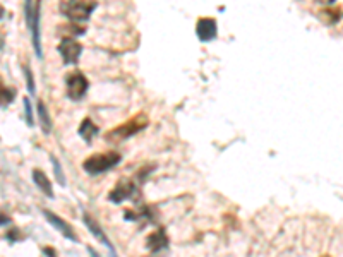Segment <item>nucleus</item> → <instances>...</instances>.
Wrapping results in <instances>:
<instances>
[{"instance_id": "6ab92c4d", "label": "nucleus", "mask_w": 343, "mask_h": 257, "mask_svg": "<svg viewBox=\"0 0 343 257\" xmlns=\"http://www.w3.org/2000/svg\"><path fill=\"white\" fill-rule=\"evenodd\" d=\"M7 239L12 240V242H16V240H17V231H11V233H7Z\"/></svg>"}, {"instance_id": "a211bd4d", "label": "nucleus", "mask_w": 343, "mask_h": 257, "mask_svg": "<svg viewBox=\"0 0 343 257\" xmlns=\"http://www.w3.org/2000/svg\"><path fill=\"white\" fill-rule=\"evenodd\" d=\"M24 112H26V122L30 127H33V107H31L30 98H24Z\"/></svg>"}, {"instance_id": "f3484780", "label": "nucleus", "mask_w": 343, "mask_h": 257, "mask_svg": "<svg viewBox=\"0 0 343 257\" xmlns=\"http://www.w3.org/2000/svg\"><path fill=\"white\" fill-rule=\"evenodd\" d=\"M16 96V91L12 88H4L2 89V107H7L9 103L14 99Z\"/></svg>"}, {"instance_id": "f03ea898", "label": "nucleus", "mask_w": 343, "mask_h": 257, "mask_svg": "<svg viewBox=\"0 0 343 257\" xmlns=\"http://www.w3.org/2000/svg\"><path fill=\"white\" fill-rule=\"evenodd\" d=\"M146 127H148V117L144 113H139L131 118V120H127L126 124H122L118 125V127L108 130V132L105 134V141L110 144H118L122 143V141H126L127 137L141 132V130Z\"/></svg>"}, {"instance_id": "423d86ee", "label": "nucleus", "mask_w": 343, "mask_h": 257, "mask_svg": "<svg viewBox=\"0 0 343 257\" xmlns=\"http://www.w3.org/2000/svg\"><path fill=\"white\" fill-rule=\"evenodd\" d=\"M59 53L62 55V60L65 65H74L79 60V57H81L82 47L72 36H64L59 45Z\"/></svg>"}, {"instance_id": "7ed1b4c3", "label": "nucleus", "mask_w": 343, "mask_h": 257, "mask_svg": "<svg viewBox=\"0 0 343 257\" xmlns=\"http://www.w3.org/2000/svg\"><path fill=\"white\" fill-rule=\"evenodd\" d=\"M120 163V154L115 151H107V153H96L93 156L84 160L82 163V170L88 175H101V173L108 172L114 166Z\"/></svg>"}, {"instance_id": "4468645a", "label": "nucleus", "mask_w": 343, "mask_h": 257, "mask_svg": "<svg viewBox=\"0 0 343 257\" xmlns=\"http://www.w3.org/2000/svg\"><path fill=\"white\" fill-rule=\"evenodd\" d=\"M36 112H38V118H40V125L41 128H43V134H50L52 132V118H50V113H48L43 101H38Z\"/></svg>"}, {"instance_id": "f257e3e1", "label": "nucleus", "mask_w": 343, "mask_h": 257, "mask_svg": "<svg viewBox=\"0 0 343 257\" xmlns=\"http://www.w3.org/2000/svg\"><path fill=\"white\" fill-rule=\"evenodd\" d=\"M96 7H98L96 0H65L60 4V14L69 21L79 24V22L88 21Z\"/></svg>"}, {"instance_id": "9d476101", "label": "nucleus", "mask_w": 343, "mask_h": 257, "mask_svg": "<svg viewBox=\"0 0 343 257\" xmlns=\"http://www.w3.org/2000/svg\"><path fill=\"white\" fill-rule=\"evenodd\" d=\"M168 247V237H166L165 228H158L153 233H149L148 239H146V249L151 254H158L163 249Z\"/></svg>"}, {"instance_id": "0eeeda50", "label": "nucleus", "mask_w": 343, "mask_h": 257, "mask_svg": "<svg viewBox=\"0 0 343 257\" xmlns=\"http://www.w3.org/2000/svg\"><path fill=\"white\" fill-rule=\"evenodd\" d=\"M137 194V187L132 180L129 178H122L117 185L110 191L108 194V201L114 202V204H120V202L127 201V199H132Z\"/></svg>"}, {"instance_id": "ddd939ff", "label": "nucleus", "mask_w": 343, "mask_h": 257, "mask_svg": "<svg viewBox=\"0 0 343 257\" xmlns=\"http://www.w3.org/2000/svg\"><path fill=\"white\" fill-rule=\"evenodd\" d=\"M33 182L38 189H40L43 194H47L48 197H53V189H52V182L48 180V177L45 175L41 170H33Z\"/></svg>"}, {"instance_id": "aec40b11", "label": "nucleus", "mask_w": 343, "mask_h": 257, "mask_svg": "<svg viewBox=\"0 0 343 257\" xmlns=\"http://www.w3.org/2000/svg\"><path fill=\"white\" fill-rule=\"evenodd\" d=\"M317 2H319V4H323V5H329V4H333L335 0H317Z\"/></svg>"}, {"instance_id": "1a4fd4ad", "label": "nucleus", "mask_w": 343, "mask_h": 257, "mask_svg": "<svg viewBox=\"0 0 343 257\" xmlns=\"http://www.w3.org/2000/svg\"><path fill=\"white\" fill-rule=\"evenodd\" d=\"M216 33H218V26H216V21L213 17H201L196 24V34L199 38V41H211L216 38Z\"/></svg>"}, {"instance_id": "9b49d317", "label": "nucleus", "mask_w": 343, "mask_h": 257, "mask_svg": "<svg viewBox=\"0 0 343 257\" xmlns=\"http://www.w3.org/2000/svg\"><path fill=\"white\" fill-rule=\"evenodd\" d=\"M82 220H84V225H86V226H88V230L93 233V237H95V239L100 240V242L103 243L105 247H108V250H110V252L114 254V252H115L114 245H112V242H110V240H108V237L103 233V228H100V225H98V223H96V221H95V218H93L89 213H84V216H82Z\"/></svg>"}, {"instance_id": "f8f14e48", "label": "nucleus", "mask_w": 343, "mask_h": 257, "mask_svg": "<svg viewBox=\"0 0 343 257\" xmlns=\"http://www.w3.org/2000/svg\"><path fill=\"white\" fill-rule=\"evenodd\" d=\"M98 132H100V128H98V125L95 124V122L91 120V118H84V120L81 122V125H79L78 128V134L82 137V139L86 141L88 144L93 143V139H95L96 136H98Z\"/></svg>"}, {"instance_id": "412c9836", "label": "nucleus", "mask_w": 343, "mask_h": 257, "mask_svg": "<svg viewBox=\"0 0 343 257\" xmlns=\"http://www.w3.org/2000/svg\"><path fill=\"white\" fill-rule=\"evenodd\" d=\"M43 252H45V254H52V256H55V250H53V249H48V247H45Z\"/></svg>"}, {"instance_id": "20e7f679", "label": "nucleus", "mask_w": 343, "mask_h": 257, "mask_svg": "<svg viewBox=\"0 0 343 257\" xmlns=\"http://www.w3.org/2000/svg\"><path fill=\"white\" fill-rule=\"evenodd\" d=\"M24 14H26L28 26L31 30V41H33L36 57L41 59L43 51H41V40H40V0L33 4V0H24Z\"/></svg>"}, {"instance_id": "dca6fc26", "label": "nucleus", "mask_w": 343, "mask_h": 257, "mask_svg": "<svg viewBox=\"0 0 343 257\" xmlns=\"http://www.w3.org/2000/svg\"><path fill=\"white\" fill-rule=\"evenodd\" d=\"M24 76H26L28 91H30V95H34V93H36V86H34V77H33V72H31L30 67H24Z\"/></svg>"}, {"instance_id": "39448f33", "label": "nucleus", "mask_w": 343, "mask_h": 257, "mask_svg": "<svg viewBox=\"0 0 343 257\" xmlns=\"http://www.w3.org/2000/svg\"><path fill=\"white\" fill-rule=\"evenodd\" d=\"M65 88H67V96L72 101H79L84 98V95L88 93L89 82L86 79V76L81 70H74L65 76Z\"/></svg>"}, {"instance_id": "6e6552de", "label": "nucleus", "mask_w": 343, "mask_h": 257, "mask_svg": "<svg viewBox=\"0 0 343 257\" xmlns=\"http://www.w3.org/2000/svg\"><path fill=\"white\" fill-rule=\"evenodd\" d=\"M43 216L48 223L59 231V233H62V237H65V239L70 240V242H78V235H76L72 226H70L67 221H64L62 218H59L55 213H52V211H43Z\"/></svg>"}, {"instance_id": "2eb2a0df", "label": "nucleus", "mask_w": 343, "mask_h": 257, "mask_svg": "<svg viewBox=\"0 0 343 257\" xmlns=\"http://www.w3.org/2000/svg\"><path fill=\"white\" fill-rule=\"evenodd\" d=\"M50 160H52L53 172H55V178H57V182H59V184L64 187V185H65V175H64V170H62V166H60L59 160H57L55 156H50Z\"/></svg>"}]
</instances>
